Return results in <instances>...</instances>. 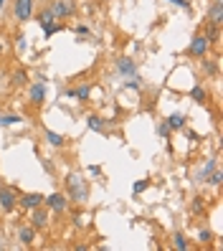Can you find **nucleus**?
Returning a JSON list of instances; mask_svg holds the SVG:
<instances>
[{"instance_id": "nucleus-17", "label": "nucleus", "mask_w": 223, "mask_h": 251, "mask_svg": "<svg viewBox=\"0 0 223 251\" xmlns=\"http://www.w3.org/2000/svg\"><path fill=\"white\" fill-rule=\"evenodd\" d=\"M203 33H205L208 41H211V46H216V43L221 41V25H216V23H211V21H205V23H203Z\"/></svg>"}, {"instance_id": "nucleus-22", "label": "nucleus", "mask_w": 223, "mask_h": 251, "mask_svg": "<svg viewBox=\"0 0 223 251\" xmlns=\"http://www.w3.org/2000/svg\"><path fill=\"white\" fill-rule=\"evenodd\" d=\"M188 97L196 101V104H205V101H208V92H205L203 84H196V86H193V89L188 92Z\"/></svg>"}, {"instance_id": "nucleus-18", "label": "nucleus", "mask_w": 223, "mask_h": 251, "mask_svg": "<svg viewBox=\"0 0 223 251\" xmlns=\"http://www.w3.org/2000/svg\"><path fill=\"white\" fill-rule=\"evenodd\" d=\"M18 241L23 244V246H33V241H36V228L28 224V226H21L18 228Z\"/></svg>"}, {"instance_id": "nucleus-5", "label": "nucleus", "mask_w": 223, "mask_h": 251, "mask_svg": "<svg viewBox=\"0 0 223 251\" xmlns=\"http://www.w3.org/2000/svg\"><path fill=\"white\" fill-rule=\"evenodd\" d=\"M13 18L25 23L33 18V0H13Z\"/></svg>"}, {"instance_id": "nucleus-37", "label": "nucleus", "mask_w": 223, "mask_h": 251, "mask_svg": "<svg viewBox=\"0 0 223 251\" xmlns=\"http://www.w3.org/2000/svg\"><path fill=\"white\" fill-rule=\"evenodd\" d=\"M213 3H223V0H213Z\"/></svg>"}, {"instance_id": "nucleus-1", "label": "nucleus", "mask_w": 223, "mask_h": 251, "mask_svg": "<svg viewBox=\"0 0 223 251\" xmlns=\"http://www.w3.org/2000/svg\"><path fill=\"white\" fill-rule=\"evenodd\" d=\"M66 196L71 203H76V205H84L86 198H89V185L86 180L81 178L79 173H69L66 175Z\"/></svg>"}, {"instance_id": "nucleus-20", "label": "nucleus", "mask_w": 223, "mask_h": 251, "mask_svg": "<svg viewBox=\"0 0 223 251\" xmlns=\"http://www.w3.org/2000/svg\"><path fill=\"white\" fill-rule=\"evenodd\" d=\"M216 168H218V160H216V157L205 160V165H203V168L198 170V175H196V183H205V180H208V175H211Z\"/></svg>"}, {"instance_id": "nucleus-21", "label": "nucleus", "mask_w": 223, "mask_h": 251, "mask_svg": "<svg viewBox=\"0 0 223 251\" xmlns=\"http://www.w3.org/2000/svg\"><path fill=\"white\" fill-rule=\"evenodd\" d=\"M10 84L16 86V89H23V86H28V71L25 69H16L10 74Z\"/></svg>"}, {"instance_id": "nucleus-10", "label": "nucleus", "mask_w": 223, "mask_h": 251, "mask_svg": "<svg viewBox=\"0 0 223 251\" xmlns=\"http://www.w3.org/2000/svg\"><path fill=\"white\" fill-rule=\"evenodd\" d=\"M43 198H46L43 193H23V196H18V205H21L23 211H28V213H31L33 208L43 205Z\"/></svg>"}, {"instance_id": "nucleus-8", "label": "nucleus", "mask_w": 223, "mask_h": 251, "mask_svg": "<svg viewBox=\"0 0 223 251\" xmlns=\"http://www.w3.org/2000/svg\"><path fill=\"white\" fill-rule=\"evenodd\" d=\"M49 221H51V216H49V208H46V205H38V208L31 211V226H33L36 231L49 228Z\"/></svg>"}, {"instance_id": "nucleus-3", "label": "nucleus", "mask_w": 223, "mask_h": 251, "mask_svg": "<svg viewBox=\"0 0 223 251\" xmlns=\"http://www.w3.org/2000/svg\"><path fill=\"white\" fill-rule=\"evenodd\" d=\"M43 205L49 208V213H66L71 208V201L66 193H51L43 198Z\"/></svg>"}, {"instance_id": "nucleus-16", "label": "nucleus", "mask_w": 223, "mask_h": 251, "mask_svg": "<svg viewBox=\"0 0 223 251\" xmlns=\"http://www.w3.org/2000/svg\"><path fill=\"white\" fill-rule=\"evenodd\" d=\"M66 97L76 99V101H89V97H92V86H89V84H79L76 89H69Z\"/></svg>"}, {"instance_id": "nucleus-27", "label": "nucleus", "mask_w": 223, "mask_h": 251, "mask_svg": "<svg viewBox=\"0 0 223 251\" xmlns=\"http://www.w3.org/2000/svg\"><path fill=\"white\" fill-rule=\"evenodd\" d=\"M205 183L211 185V188H221V183H223V173H221V170L216 168V170H213L211 175H208V180H205Z\"/></svg>"}, {"instance_id": "nucleus-15", "label": "nucleus", "mask_w": 223, "mask_h": 251, "mask_svg": "<svg viewBox=\"0 0 223 251\" xmlns=\"http://www.w3.org/2000/svg\"><path fill=\"white\" fill-rule=\"evenodd\" d=\"M165 122H168V127L170 129H185V125H188V114H183V112H173L170 117H165Z\"/></svg>"}, {"instance_id": "nucleus-25", "label": "nucleus", "mask_w": 223, "mask_h": 251, "mask_svg": "<svg viewBox=\"0 0 223 251\" xmlns=\"http://www.w3.org/2000/svg\"><path fill=\"white\" fill-rule=\"evenodd\" d=\"M190 213H196V216L205 213V198H200V196L193 198V203H190Z\"/></svg>"}, {"instance_id": "nucleus-19", "label": "nucleus", "mask_w": 223, "mask_h": 251, "mask_svg": "<svg viewBox=\"0 0 223 251\" xmlns=\"http://www.w3.org/2000/svg\"><path fill=\"white\" fill-rule=\"evenodd\" d=\"M200 71L205 74L208 79H218V64L213 61V58H208V56L200 58Z\"/></svg>"}, {"instance_id": "nucleus-2", "label": "nucleus", "mask_w": 223, "mask_h": 251, "mask_svg": "<svg viewBox=\"0 0 223 251\" xmlns=\"http://www.w3.org/2000/svg\"><path fill=\"white\" fill-rule=\"evenodd\" d=\"M208 51H211V41L205 38V33H203V31H198L196 36L190 38L188 56H193V58H203V56H208Z\"/></svg>"}, {"instance_id": "nucleus-32", "label": "nucleus", "mask_w": 223, "mask_h": 251, "mask_svg": "<svg viewBox=\"0 0 223 251\" xmlns=\"http://www.w3.org/2000/svg\"><path fill=\"white\" fill-rule=\"evenodd\" d=\"M16 49H18V51H25V49H28V41H25V36H23V33H21V36H16Z\"/></svg>"}, {"instance_id": "nucleus-26", "label": "nucleus", "mask_w": 223, "mask_h": 251, "mask_svg": "<svg viewBox=\"0 0 223 251\" xmlns=\"http://www.w3.org/2000/svg\"><path fill=\"white\" fill-rule=\"evenodd\" d=\"M150 185H152V183L147 180V178H142V180H135V183H132V196H140V193H145V190L150 188Z\"/></svg>"}, {"instance_id": "nucleus-24", "label": "nucleus", "mask_w": 223, "mask_h": 251, "mask_svg": "<svg viewBox=\"0 0 223 251\" xmlns=\"http://www.w3.org/2000/svg\"><path fill=\"white\" fill-rule=\"evenodd\" d=\"M43 28V36H46V38H51V36H56L58 31H64V23H46V25H41Z\"/></svg>"}, {"instance_id": "nucleus-12", "label": "nucleus", "mask_w": 223, "mask_h": 251, "mask_svg": "<svg viewBox=\"0 0 223 251\" xmlns=\"http://www.w3.org/2000/svg\"><path fill=\"white\" fill-rule=\"evenodd\" d=\"M107 125H112V120H104V117H99V114H89L86 117V127L92 129V132H107Z\"/></svg>"}, {"instance_id": "nucleus-35", "label": "nucleus", "mask_w": 223, "mask_h": 251, "mask_svg": "<svg viewBox=\"0 0 223 251\" xmlns=\"http://www.w3.org/2000/svg\"><path fill=\"white\" fill-rule=\"evenodd\" d=\"M89 173H92V175H99V173H101V168H99V165H92V168H89Z\"/></svg>"}, {"instance_id": "nucleus-14", "label": "nucleus", "mask_w": 223, "mask_h": 251, "mask_svg": "<svg viewBox=\"0 0 223 251\" xmlns=\"http://www.w3.org/2000/svg\"><path fill=\"white\" fill-rule=\"evenodd\" d=\"M205 21L221 25L223 23V3H213L211 0V5H208V10H205Z\"/></svg>"}, {"instance_id": "nucleus-4", "label": "nucleus", "mask_w": 223, "mask_h": 251, "mask_svg": "<svg viewBox=\"0 0 223 251\" xmlns=\"http://www.w3.org/2000/svg\"><path fill=\"white\" fill-rule=\"evenodd\" d=\"M16 208H18V190L13 185H3L0 188V211L13 213Z\"/></svg>"}, {"instance_id": "nucleus-9", "label": "nucleus", "mask_w": 223, "mask_h": 251, "mask_svg": "<svg viewBox=\"0 0 223 251\" xmlns=\"http://www.w3.org/2000/svg\"><path fill=\"white\" fill-rule=\"evenodd\" d=\"M46 94H49V86H46V81H36V84H31V92H28V99H31V104H33V107H41L43 101H46Z\"/></svg>"}, {"instance_id": "nucleus-29", "label": "nucleus", "mask_w": 223, "mask_h": 251, "mask_svg": "<svg viewBox=\"0 0 223 251\" xmlns=\"http://www.w3.org/2000/svg\"><path fill=\"white\" fill-rule=\"evenodd\" d=\"M168 3H173V5H177V8H183L188 16H193V5H190V0H168Z\"/></svg>"}, {"instance_id": "nucleus-30", "label": "nucleus", "mask_w": 223, "mask_h": 251, "mask_svg": "<svg viewBox=\"0 0 223 251\" xmlns=\"http://www.w3.org/2000/svg\"><path fill=\"white\" fill-rule=\"evenodd\" d=\"M198 241H200V244H211V241H213V233L208 231V228H200V231H198Z\"/></svg>"}, {"instance_id": "nucleus-13", "label": "nucleus", "mask_w": 223, "mask_h": 251, "mask_svg": "<svg viewBox=\"0 0 223 251\" xmlns=\"http://www.w3.org/2000/svg\"><path fill=\"white\" fill-rule=\"evenodd\" d=\"M170 246H173L175 251H190V249H193V244L188 241V236H185L183 231H175V233L170 236Z\"/></svg>"}, {"instance_id": "nucleus-11", "label": "nucleus", "mask_w": 223, "mask_h": 251, "mask_svg": "<svg viewBox=\"0 0 223 251\" xmlns=\"http://www.w3.org/2000/svg\"><path fill=\"white\" fill-rule=\"evenodd\" d=\"M41 132H43V140H46L51 147H66V145H69V137L61 135V132H53V129H49V127H43Z\"/></svg>"}, {"instance_id": "nucleus-28", "label": "nucleus", "mask_w": 223, "mask_h": 251, "mask_svg": "<svg viewBox=\"0 0 223 251\" xmlns=\"http://www.w3.org/2000/svg\"><path fill=\"white\" fill-rule=\"evenodd\" d=\"M36 21H38V25H46V23H53L56 18H53L51 8H46V10H41V13H38V18H36Z\"/></svg>"}, {"instance_id": "nucleus-31", "label": "nucleus", "mask_w": 223, "mask_h": 251, "mask_svg": "<svg viewBox=\"0 0 223 251\" xmlns=\"http://www.w3.org/2000/svg\"><path fill=\"white\" fill-rule=\"evenodd\" d=\"M170 132H173V129L168 127V122H165V120H162V122L157 125V135H160V137H170Z\"/></svg>"}, {"instance_id": "nucleus-6", "label": "nucleus", "mask_w": 223, "mask_h": 251, "mask_svg": "<svg viewBox=\"0 0 223 251\" xmlns=\"http://www.w3.org/2000/svg\"><path fill=\"white\" fill-rule=\"evenodd\" d=\"M114 69H117L120 76L132 79L137 74V61H135V58H129V56H120V58H114Z\"/></svg>"}, {"instance_id": "nucleus-23", "label": "nucleus", "mask_w": 223, "mask_h": 251, "mask_svg": "<svg viewBox=\"0 0 223 251\" xmlns=\"http://www.w3.org/2000/svg\"><path fill=\"white\" fill-rule=\"evenodd\" d=\"M23 117L21 114H0V127H13V125H21Z\"/></svg>"}, {"instance_id": "nucleus-7", "label": "nucleus", "mask_w": 223, "mask_h": 251, "mask_svg": "<svg viewBox=\"0 0 223 251\" xmlns=\"http://www.w3.org/2000/svg\"><path fill=\"white\" fill-rule=\"evenodd\" d=\"M49 8L53 13V18L58 21V18H71L74 10H76V3H74V0H53Z\"/></svg>"}, {"instance_id": "nucleus-34", "label": "nucleus", "mask_w": 223, "mask_h": 251, "mask_svg": "<svg viewBox=\"0 0 223 251\" xmlns=\"http://www.w3.org/2000/svg\"><path fill=\"white\" fill-rule=\"evenodd\" d=\"M43 170H46V173H53V165H51V160H43Z\"/></svg>"}, {"instance_id": "nucleus-36", "label": "nucleus", "mask_w": 223, "mask_h": 251, "mask_svg": "<svg viewBox=\"0 0 223 251\" xmlns=\"http://www.w3.org/2000/svg\"><path fill=\"white\" fill-rule=\"evenodd\" d=\"M5 3H8V0H0V10H3V8H5Z\"/></svg>"}, {"instance_id": "nucleus-33", "label": "nucleus", "mask_w": 223, "mask_h": 251, "mask_svg": "<svg viewBox=\"0 0 223 251\" xmlns=\"http://www.w3.org/2000/svg\"><path fill=\"white\" fill-rule=\"evenodd\" d=\"M74 33H76V36H89V33H92V31H89V25H84V23H79L76 28H74Z\"/></svg>"}]
</instances>
